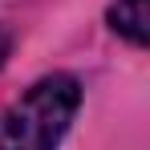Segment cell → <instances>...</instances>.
<instances>
[{
	"label": "cell",
	"mask_w": 150,
	"mask_h": 150,
	"mask_svg": "<svg viewBox=\"0 0 150 150\" xmlns=\"http://www.w3.org/2000/svg\"><path fill=\"white\" fill-rule=\"evenodd\" d=\"M77 105H81L77 77H41L0 114V150H57Z\"/></svg>",
	"instance_id": "obj_1"
},
{
	"label": "cell",
	"mask_w": 150,
	"mask_h": 150,
	"mask_svg": "<svg viewBox=\"0 0 150 150\" xmlns=\"http://www.w3.org/2000/svg\"><path fill=\"white\" fill-rule=\"evenodd\" d=\"M110 28L142 49L150 41V4L146 0H118V4H110Z\"/></svg>",
	"instance_id": "obj_2"
},
{
	"label": "cell",
	"mask_w": 150,
	"mask_h": 150,
	"mask_svg": "<svg viewBox=\"0 0 150 150\" xmlns=\"http://www.w3.org/2000/svg\"><path fill=\"white\" fill-rule=\"evenodd\" d=\"M8 53H12V33L0 25V69H4V61H8Z\"/></svg>",
	"instance_id": "obj_3"
}]
</instances>
